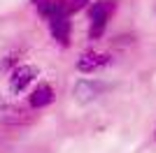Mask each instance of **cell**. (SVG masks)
Returning a JSON list of instances; mask_svg holds the SVG:
<instances>
[{"label": "cell", "instance_id": "cell-10", "mask_svg": "<svg viewBox=\"0 0 156 153\" xmlns=\"http://www.w3.org/2000/svg\"><path fill=\"white\" fill-rule=\"evenodd\" d=\"M154 141H156V127H154Z\"/></svg>", "mask_w": 156, "mask_h": 153}, {"label": "cell", "instance_id": "cell-6", "mask_svg": "<svg viewBox=\"0 0 156 153\" xmlns=\"http://www.w3.org/2000/svg\"><path fill=\"white\" fill-rule=\"evenodd\" d=\"M105 86L103 81H98V79H79L75 86H72V95L79 104H89V102L98 100V97L105 93Z\"/></svg>", "mask_w": 156, "mask_h": 153}, {"label": "cell", "instance_id": "cell-3", "mask_svg": "<svg viewBox=\"0 0 156 153\" xmlns=\"http://www.w3.org/2000/svg\"><path fill=\"white\" fill-rule=\"evenodd\" d=\"M40 70L30 63H21L19 67H14L7 74V88L12 95H28V90L37 83Z\"/></svg>", "mask_w": 156, "mask_h": 153}, {"label": "cell", "instance_id": "cell-1", "mask_svg": "<svg viewBox=\"0 0 156 153\" xmlns=\"http://www.w3.org/2000/svg\"><path fill=\"white\" fill-rule=\"evenodd\" d=\"M37 111H33L26 102H16L0 95V125L5 127H26L35 123Z\"/></svg>", "mask_w": 156, "mask_h": 153}, {"label": "cell", "instance_id": "cell-8", "mask_svg": "<svg viewBox=\"0 0 156 153\" xmlns=\"http://www.w3.org/2000/svg\"><path fill=\"white\" fill-rule=\"evenodd\" d=\"M30 7H33V12L37 14V19H42L47 23L49 16H51V9H54V0H30Z\"/></svg>", "mask_w": 156, "mask_h": 153}, {"label": "cell", "instance_id": "cell-5", "mask_svg": "<svg viewBox=\"0 0 156 153\" xmlns=\"http://www.w3.org/2000/svg\"><path fill=\"white\" fill-rule=\"evenodd\" d=\"M117 12H119V0H93L86 9V19H89V23L110 25Z\"/></svg>", "mask_w": 156, "mask_h": 153}, {"label": "cell", "instance_id": "cell-9", "mask_svg": "<svg viewBox=\"0 0 156 153\" xmlns=\"http://www.w3.org/2000/svg\"><path fill=\"white\" fill-rule=\"evenodd\" d=\"M91 2L93 0H68V9H70V14L75 16V14H79V12H86Z\"/></svg>", "mask_w": 156, "mask_h": 153}, {"label": "cell", "instance_id": "cell-2", "mask_svg": "<svg viewBox=\"0 0 156 153\" xmlns=\"http://www.w3.org/2000/svg\"><path fill=\"white\" fill-rule=\"evenodd\" d=\"M112 65H114V53L89 46V49H84L77 56V60H75V70H77L79 74H98V72L112 67Z\"/></svg>", "mask_w": 156, "mask_h": 153}, {"label": "cell", "instance_id": "cell-7", "mask_svg": "<svg viewBox=\"0 0 156 153\" xmlns=\"http://www.w3.org/2000/svg\"><path fill=\"white\" fill-rule=\"evenodd\" d=\"M21 63H23V51L21 49H9L5 56L0 58V72L9 74V72H12L14 67H19Z\"/></svg>", "mask_w": 156, "mask_h": 153}, {"label": "cell", "instance_id": "cell-4", "mask_svg": "<svg viewBox=\"0 0 156 153\" xmlns=\"http://www.w3.org/2000/svg\"><path fill=\"white\" fill-rule=\"evenodd\" d=\"M54 102H56V88L49 81H37L26 95V104L33 111H42V109L51 107Z\"/></svg>", "mask_w": 156, "mask_h": 153}]
</instances>
